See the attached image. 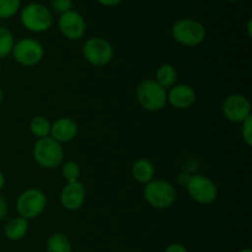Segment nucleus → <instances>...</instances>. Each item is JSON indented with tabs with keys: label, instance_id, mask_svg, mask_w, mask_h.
<instances>
[{
	"label": "nucleus",
	"instance_id": "1",
	"mask_svg": "<svg viewBox=\"0 0 252 252\" xmlns=\"http://www.w3.org/2000/svg\"><path fill=\"white\" fill-rule=\"evenodd\" d=\"M20 21L29 31L43 33L53 25V12L41 2H29L20 11Z\"/></svg>",
	"mask_w": 252,
	"mask_h": 252
},
{
	"label": "nucleus",
	"instance_id": "2",
	"mask_svg": "<svg viewBox=\"0 0 252 252\" xmlns=\"http://www.w3.org/2000/svg\"><path fill=\"white\" fill-rule=\"evenodd\" d=\"M171 36L182 46L197 47L206 39L207 30L198 20L181 19L172 25Z\"/></svg>",
	"mask_w": 252,
	"mask_h": 252
},
{
	"label": "nucleus",
	"instance_id": "3",
	"mask_svg": "<svg viewBox=\"0 0 252 252\" xmlns=\"http://www.w3.org/2000/svg\"><path fill=\"white\" fill-rule=\"evenodd\" d=\"M34 161L43 169H56L63 164L64 149L61 143L53 138L46 137L37 139L32 149Z\"/></svg>",
	"mask_w": 252,
	"mask_h": 252
},
{
	"label": "nucleus",
	"instance_id": "4",
	"mask_svg": "<svg viewBox=\"0 0 252 252\" xmlns=\"http://www.w3.org/2000/svg\"><path fill=\"white\" fill-rule=\"evenodd\" d=\"M143 196L149 206L157 209H167L176 201V189L166 180L154 179L144 185Z\"/></svg>",
	"mask_w": 252,
	"mask_h": 252
},
{
	"label": "nucleus",
	"instance_id": "5",
	"mask_svg": "<svg viewBox=\"0 0 252 252\" xmlns=\"http://www.w3.org/2000/svg\"><path fill=\"white\" fill-rule=\"evenodd\" d=\"M137 100L144 110L157 112L166 106L167 91L153 79H147L138 85Z\"/></svg>",
	"mask_w": 252,
	"mask_h": 252
},
{
	"label": "nucleus",
	"instance_id": "6",
	"mask_svg": "<svg viewBox=\"0 0 252 252\" xmlns=\"http://www.w3.org/2000/svg\"><path fill=\"white\" fill-rule=\"evenodd\" d=\"M47 207V197L42 189H29L20 193L16 199V211L19 217L26 220L37 218L44 212Z\"/></svg>",
	"mask_w": 252,
	"mask_h": 252
},
{
	"label": "nucleus",
	"instance_id": "7",
	"mask_svg": "<svg viewBox=\"0 0 252 252\" xmlns=\"http://www.w3.org/2000/svg\"><path fill=\"white\" fill-rule=\"evenodd\" d=\"M11 54L16 63L30 68L41 63L44 58V48L36 38L25 37L15 42Z\"/></svg>",
	"mask_w": 252,
	"mask_h": 252
},
{
	"label": "nucleus",
	"instance_id": "8",
	"mask_svg": "<svg viewBox=\"0 0 252 252\" xmlns=\"http://www.w3.org/2000/svg\"><path fill=\"white\" fill-rule=\"evenodd\" d=\"M189 196L198 204H212L218 197V187L213 180L203 175H191L186 185Z\"/></svg>",
	"mask_w": 252,
	"mask_h": 252
},
{
	"label": "nucleus",
	"instance_id": "9",
	"mask_svg": "<svg viewBox=\"0 0 252 252\" xmlns=\"http://www.w3.org/2000/svg\"><path fill=\"white\" fill-rule=\"evenodd\" d=\"M83 56L94 66H105L112 61L113 47L102 37H91L83 46Z\"/></svg>",
	"mask_w": 252,
	"mask_h": 252
},
{
	"label": "nucleus",
	"instance_id": "10",
	"mask_svg": "<svg viewBox=\"0 0 252 252\" xmlns=\"http://www.w3.org/2000/svg\"><path fill=\"white\" fill-rule=\"evenodd\" d=\"M224 117L233 123H241L251 116V103L243 94H231L221 103Z\"/></svg>",
	"mask_w": 252,
	"mask_h": 252
},
{
	"label": "nucleus",
	"instance_id": "11",
	"mask_svg": "<svg viewBox=\"0 0 252 252\" xmlns=\"http://www.w3.org/2000/svg\"><path fill=\"white\" fill-rule=\"evenodd\" d=\"M58 27L61 33L70 41H78L85 36L86 21L80 12L70 10L59 15Z\"/></svg>",
	"mask_w": 252,
	"mask_h": 252
},
{
	"label": "nucleus",
	"instance_id": "12",
	"mask_svg": "<svg viewBox=\"0 0 252 252\" xmlns=\"http://www.w3.org/2000/svg\"><path fill=\"white\" fill-rule=\"evenodd\" d=\"M86 199V189L83 182L75 181L66 184L61 192V204L66 211H78Z\"/></svg>",
	"mask_w": 252,
	"mask_h": 252
},
{
	"label": "nucleus",
	"instance_id": "13",
	"mask_svg": "<svg viewBox=\"0 0 252 252\" xmlns=\"http://www.w3.org/2000/svg\"><path fill=\"white\" fill-rule=\"evenodd\" d=\"M197 95L192 86L187 84H177L167 91V102L177 110H186L193 106Z\"/></svg>",
	"mask_w": 252,
	"mask_h": 252
},
{
	"label": "nucleus",
	"instance_id": "14",
	"mask_svg": "<svg viewBox=\"0 0 252 252\" xmlns=\"http://www.w3.org/2000/svg\"><path fill=\"white\" fill-rule=\"evenodd\" d=\"M79 133V127L74 120L70 117H61L52 123L51 134L49 137L53 138L58 143H69L76 138Z\"/></svg>",
	"mask_w": 252,
	"mask_h": 252
},
{
	"label": "nucleus",
	"instance_id": "15",
	"mask_svg": "<svg viewBox=\"0 0 252 252\" xmlns=\"http://www.w3.org/2000/svg\"><path fill=\"white\" fill-rule=\"evenodd\" d=\"M155 167L150 160L138 159L132 165V176L137 182L142 185L149 184L154 180Z\"/></svg>",
	"mask_w": 252,
	"mask_h": 252
},
{
	"label": "nucleus",
	"instance_id": "16",
	"mask_svg": "<svg viewBox=\"0 0 252 252\" xmlns=\"http://www.w3.org/2000/svg\"><path fill=\"white\" fill-rule=\"evenodd\" d=\"M29 231V220L22 217L10 219L4 228L5 236L11 241H17L24 239Z\"/></svg>",
	"mask_w": 252,
	"mask_h": 252
},
{
	"label": "nucleus",
	"instance_id": "17",
	"mask_svg": "<svg viewBox=\"0 0 252 252\" xmlns=\"http://www.w3.org/2000/svg\"><path fill=\"white\" fill-rule=\"evenodd\" d=\"M177 80V71L172 64H162L157 69L155 73V81L161 86L162 89L172 88Z\"/></svg>",
	"mask_w": 252,
	"mask_h": 252
},
{
	"label": "nucleus",
	"instance_id": "18",
	"mask_svg": "<svg viewBox=\"0 0 252 252\" xmlns=\"http://www.w3.org/2000/svg\"><path fill=\"white\" fill-rule=\"evenodd\" d=\"M47 252H71V241L64 233H53L46 244Z\"/></svg>",
	"mask_w": 252,
	"mask_h": 252
},
{
	"label": "nucleus",
	"instance_id": "19",
	"mask_svg": "<svg viewBox=\"0 0 252 252\" xmlns=\"http://www.w3.org/2000/svg\"><path fill=\"white\" fill-rule=\"evenodd\" d=\"M51 126L52 123L49 122L48 118H46L44 116H36L30 122V130H31V133L34 137L41 139V138L49 137V134H51Z\"/></svg>",
	"mask_w": 252,
	"mask_h": 252
},
{
	"label": "nucleus",
	"instance_id": "20",
	"mask_svg": "<svg viewBox=\"0 0 252 252\" xmlns=\"http://www.w3.org/2000/svg\"><path fill=\"white\" fill-rule=\"evenodd\" d=\"M15 39L11 31L4 26H0V59L10 56L14 48Z\"/></svg>",
	"mask_w": 252,
	"mask_h": 252
},
{
	"label": "nucleus",
	"instance_id": "21",
	"mask_svg": "<svg viewBox=\"0 0 252 252\" xmlns=\"http://www.w3.org/2000/svg\"><path fill=\"white\" fill-rule=\"evenodd\" d=\"M61 166H62V176H63L64 180H65L66 184L79 181L81 170H80V166H79L78 162L65 161V162H63Z\"/></svg>",
	"mask_w": 252,
	"mask_h": 252
},
{
	"label": "nucleus",
	"instance_id": "22",
	"mask_svg": "<svg viewBox=\"0 0 252 252\" xmlns=\"http://www.w3.org/2000/svg\"><path fill=\"white\" fill-rule=\"evenodd\" d=\"M21 9V0H0V19H11Z\"/></svg>",
	"mask_w": 252,
	"mask_h": 252
},
{
	"label": "nucleus",
	"instance_id": "23",
	"mask_svg": "<svg viewBox=\"0 0 252 252\" xmlns=\"http://www.w3.org/2000/svg\"><path fill=\"white\" fill-rule=\"evenodd\" d=\"M73 10V0H51V11L56 14H64Z\"/></svg>",
	"mask_w": 252,
	"mask_h": 252
},
{
	"label": "nucleus",
	"instance_id": "24",
	"mask_svg": "<svg viewBox=\"0 0 252 252\" xmlns=\"http://www.w3.org/2000/svg\"><path fill=\"white\" fill-rule=\"evenodd\" d=\"M241 137L248 147L252 145V115L241 122Z\"/></svg>",
	"mask_w": 252,
	"mask_h": 252
},
{
	"label": "nucleus",
	"instance_id": "25",
	"mask_svg": "<svg viewBox=\"0 0 252 252\" xmlns=\"http://www.w3.org/2000/svg\"><path fill=\"white\" fill-rule=\"evenodd\" d=\"M164 252H187V250L181 244H171L165 249Z\"/></svg>",
	"mask_w": 252,
	"mask_h": 252
},
{
	"label": "nucleus",
	"instance_id": "26",
	"mask_svg": "<svg viewBox=\"0 0 252 252\" xmlns=\"http://www.w3.org/2000/svg\"><path fill=\"white\" fill-rule=\"evenodd\" d=\"M7 214V203L2 196H0V220L5 218Z\"/></svg>",
	"mask_w": 252,
	"mask_h": 252
},
{
	"label": "nucleus",
	"instance_id": "27",
	"mask_svg": "<svg viewBox=\"0 0 252 252\" xmlns=\"http://www.w3.org/2000/svg\"><path fill=\"white\" fill-rule=\"evenodd\" d=\"M96 1H97L100 5H102V6L112 7V6H116V5L121 4L123 0H96Z\"/></svg>",
	"mask_w": 252,
	"mask_h": 252
},
{
	"label": "nucleus",
	"instance_id": "28",
	"mask_svg": "<svg viewBox=\"0 0 252 252\" xmlns=\"http://www.w3.org/2000/svg\"><path fill=\"white\" fill-rule=\"evenodd\" d=\"M4 186H5V176H4V174L0 171V191L4 189Z\"/></svg>",
	"mask_w": 252,
	"mask_h": 252
},
{
	"label": "nucleus",
	"instance_id": "29",
	"mask_svg": "<svg viewBox=\"0 0 252 252\" xmlns=\"http://www.w3.org/2000/svg\"><path fill=\"white\" fill-rule=\"evenodd\" d=\"M251 24H252V21H251V20H249V22H248V31H249V36H251Z\"/></svg>",
	"mask_w": 252,
	"mask_h": 252
},
{
	"label": "nucleus",
	"instance_id": "30",
	"mask_svg": "<svg viewBox=\"0 0 252 252\" xmlns=\"http://www.w3.org/2000/svg\"><path fill=\"white\" fill-rule=\"evenodd\" d=\"M1 102H2V90L1 88H0V105H1Z\"/></svg>",
	"mask_w": 252,
	"mask_h": 252
},
{
	"label": "nucleus",
	"instance_id": "31",
	"mask_svg": "<svg viewBox=\"0 0 252 252\" xmlns=\"http://www.w3.org/2000/svg\"><path fill=\"white\" fill-rule=\"evenodd\" d=\"M239 252H252L250 249H243V250H240Z\"/></svg>",
	"mask_w": 252,
	"mask_h": 252
},
{
	"label": "nucleus",
	"instance_id": "32",
	"mask_svg": "<svg viewBox=\"0 0 252 252\" xmlns=\"http://www.w3.org/2000/svg\"><path fill=\"white\" fill-rule=\"evenodd\" d=\"M226 1H231V2H236V1H240V0H226Z\"/></svg>",
	"mask_w": 252,
	"mask_h": 252
},
{
	"label": "nucleus",
	"instance_id": "33",
	"mask_svg": "<svg viewBox=\"0 0 252 252\" xmlns=\"http://www.w3.org/2000/svg\"><path fill=\"white\" fill-rule=\"evenodd\" d=\"M0 73H1V64H0Z\"/></svg>",
	"mask_w": 252,
	"mask_h": 252
}]
</instances>
